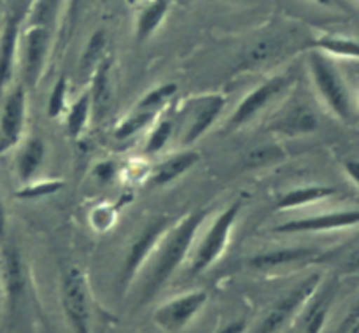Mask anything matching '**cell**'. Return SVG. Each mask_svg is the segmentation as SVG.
<instances>
[{
  "mask_svg": "<svg viewBox=\"0 0 359 333\" xmlns=\"http://www.w3.org/2000/svg\"><path fill=\"white\" fill-rule=\"evenodd\" d=\"M205 219L207 210L196 209L165 231L154 247L153 254L147 259L149 266L146 269V277H144L142 291H140L142 304L149 301L181 266Z\"/></svg>",
  "mask_w": 359,
  "mask_h": 333,
  "instance_id": "cell-1",
  "label": "cell"
},
{
  "mask_svg": "<svg viewBox=\"0 0 359 333\" xmlns=\"http://www.w3.org/2000/svg\"><path fill=\"white\" fill-rule=\"evenodd\" d=\"M309 72L316 91L330 112L342 121H351L353 105H351L349 90L330 56L318 49H312L309 55Z\"/></svg>",
  "mask_w": 359,
  "mask_h": 333,
  "instance_id": "cell-2",
  "label": "cell"
},
{
  "mask_svg": "<svg viewBox=\"0 0 359 333\" xmlns=\"http://www.w3.org/2000/svg\"><path fill=\"white\" fill-rule=\"evenodd\" d=\"M60 300L63 314L74 333H91L90 291L86 276L77 265L63 269L60 277Z\"/></svg>",
  "mask_w": 359,
  "mask_h": 333,
  "instance_id": "cell-3",
  "label": "cell"
},
{
  "mask_svg": "<svg viewBox=\"0 0 359 333\" xmlns=\"http://www.w3.org/2000/svg\"><path fill=\"white\" fill-rule=\"evenodd\" d=\"M242 210V202H231L216 219L212 221L210 228L203 238L200 240L198 247H196L195 254H193L191 263H189V276H198V273L205 272L212 263L223 256L224 249H226L228 242H230L231 230L233 224L237 223V217Z\"/></svg>",
  "mask_w": 359,
  "mask_h": 333,
  "instance_id": "cell-4",
  "label": "cell"
},
{
  "mask_svg": "<svg viewBox=\"0 0 359 333\" xmlns=\"http://www.w3.org/2000/svg\"><path fill=\"white\" fill-rule=\"evenodd\" d=\"M226 105V97L221 93H203L189 97L179 112V123L182 126L181 142L184 146L196 142L210 126L217 121Z\"/></svg>",
  "mask_w": 359,
  "mask_h": 333,
  "instance_id": "cell-5",
  "label": "cell"
},
{
  "mask_svg": "<svg viewBox=\"0 0 359 333\" xmlns=\"http://www.w3.org/2000/svg\"><path fill=\"white\" fill-rule=\"evenodd\" d=\"M321 284V276L312 273L307 279L300 280L294 287L283 294L279 300L273 301L266 314L259 319L252 333H277L318 291Z\"/></svg>",
  "mask_w": 359,
  "mask_h": 333,
  "instance_id": "cell-6",
  "label": "cell"
},
{
  "mask_svg": "<svg viewBox=\"0 0 359 333\" xmlns=\"http://www.w3.org/2000/svg\"><path fill=\"white\" fill-rule=\"evenodd\" d=\"M51 39L53 30L44 27L25 25V30H21L18 56H20L21 79H23L21 84L25 88L37 86L51 49Z\"/></svg>",
  "mask_w": 359,
  "mask_h": 333,
  "instance_id": "cell-7",
  "label": "cell"
},
{
  "mask_svg": "<svg viewBox=\"0 0 359 333\" xmlns=\"http://www.w3.org/2000/svg\"><path fill=\"white\" fill-rule=\"evenodd\" d=\"M0 286L7 315H16L27 300L28 273L23 256L13 242H6L0 247Z\"/></svg>",
  "mask_w": 359,
  "mask_h": 333,
  "instance_id": "cell-8",
  "label": "cell"
},
{
  "mask_svg": "<svg viewBox=\"0 0 359 333\" xmlns=\"http://www.w3.org/2000/svg\"><path fill=\"white\" fill-rule=\"evenodd\" d=\"M291 83H293V74L291 72L277 74V76H272L270 79L263 81V83L258 84L251 93H248L242 98L241 104L237 105L233 114L228 119L226 128L237 130L241 128V126H244L245 123L251 121V119H255L270 102L276 100L279 95H283L284 90H286Z\"/></svg>",
  "mask_w": 359,
  "mask_h": 333,
  "instance_id": "cell-9",
  "label": "cell"
},
{
  "mask_svg": "<svg viewBox=\"0 0 359 333\" xmlns=\"http://www.w3.org/2000/svg\"><path fill=\"white\" fill-rule=\"evenodd\" d=\"M27 123V88L16 84L0 107V156L21 144Z\"/></svg>",
  "mask_w": 359,
  "mask_h": 333,
  "instance_id": "cell-10",
  "label": "cell"
},
{
  "mask_svg": "<svg viewBox=\"0 0 359 333\" xmlns=\"http://www.w3.org/2000/svg\"><path fill=\"white\" fill-rule=\"evenodd\" d=\"M209 300V294L203 290L189 291V293L175 297L165 301L156 308L153 319L160 329L167 333H177L184 329L202 311L203 305Z\"/></svg>",
  "mask_w": 359,
  "mask_h": 333,
  "instance_id": "cell-11",
  "label": "cell"
},
{
  "mask_svg": "<svg viewBox=\"0 0 359 333\" xmlns=\"http://www.w3.org/2000/svg\"><path fill=\"white\" fill-rule=\"evenodd\" d=\"M168 228H170V219L167 216H158L140 231V235L132 244L128 254H126L125 263H123L121 276H119V287L123 291L132 284L133 277L142 269L144 263H147L149 256L153 254L154 247H156L160 238L163 237V233Z\"/></svg>",
  "mask_w": 359,
  "mask_h": 333,
  "instance_id": "cell-12",
  "label": "cell"
},
{
  "mask_svg": "<svg viewBox=\"0 0 359 333\" xmlns=\"http://www.w3.org/2000/svg\"><path fill=\"white\" fill-rule=\"evenodd\" d=\"M359 224V210H333V212L316 214V216L291 219L273 228L277 233H318V231H333L353 228Z\"/></svg>",
  "mask_w": 359,
  "mask_h": 333,
  "instance_id": "cell-13",
  "label": "cell"
},
{
  "mask_svg": "<svg viewBox=\"0 0 359 333\" xmlns=\"http://www.w3.org/2000/svg\"><path fill=\"white\" fill-rule=\"evenodd\" d=\"M23 21L25 18L20 13L11 9L6 18V23H4L2 32H0V97L6 93L11 79H13Z\"/></svg>",
  "mask_w": 359,
  "mask_h": 333,
  "instance_id": "cell-14",
  "label": "cell"
},
{
  "mask_svg": "<svg viewBox=\"0 0 359 333\" xmlns=\"http://www.w3.org/2000/svg\"><path fill=\"white\" fill-rule=\"evenodd\" d=\"M319 126L318 118L314 111L309 105L293 102L287 107H284L272 121L269 123V130L273 133L286 137L307 135V133L316 132Z\"/></svg>",
  "mask_w": 359,
  "mask_h": 333,
  "instance_id": "cell-15",
  "label": "cell"
},
{
  "mask_svg": "<svg viewBox=\"0 0 359 333\" xmlns=\"http://www.w3.org/2000/svg\"><path fill=\"white\" fill-rule=\"evenodd\" d=\"M44 156L46 146L41 137H30V139L21 144L16 158H14V168H16V175L21 184L34 181L39 168L42 167Z\"/></svg>",
  "mask_w": 359,
  "mask_h": 333,
  "instance_id": "cell-16",
  "label": "cell"
},
{
  "mask_svg": "<svg viewBox=\"0 0 359 333\" xmlns=\"http://www.w3.org/2000/svg\"><path fill=\"white\" fill-rule=\"evenodd\" d=\"M111 69H112V58L105 56L95 72L91 74V88H90V98H91V112L97 119L104 118L107 112L109 105H111L112 88H111Z\"/></svg>",
  "mask_w": 359,
  "mask_h": 333,
  "instance_id": "cell-17",
  "label": "cell"
},
{
  "mask_svg": "<svg viewBox=\"0 0 359 333\" xmlns=\"http://www.w3.org/2000/svg\"><path fill=\"white\" fill-rule=\"evenodd\" d=\"M318 254L316 249L309 247H284L273 249V251L258 252L249 258V265L255 270H276L286 265H297V263L307 261Z\"/></svg>",
  "mask_w": 359,
  "mask_h": 333,
  "instance_id": "cell-18",
  "label": "cell"
},
{
  "mask_svg": "<svg viewBox=\"0 0 359 333\" xmlns=\"http://www.w3.org/2000/svg\"><path fill=\"white\" fill-rule=\"evenodd\" d=\"M200 161L198 151L186 149L181 153H175L174 156L167 158L165 161H161L160 165L154 167L153 175H151V184L153 186H167L170 182H174L175 179L182 177L188 170H191L196 163Z\"/></svg>",
  "mask_w": 359,
  "mask_h": 333,
  "instance_id": "cell-19",
  "label": "cell"
},
{
  "mask_svg": "<svg viewBox=\"0 0 359 333\" xmlns=\"http://www.w3.org/2000/svg\"><path fill=\"white\" fill-rule=\"evenodd\" d=\"M337 188L325 184H309L294 188L291 191H286L280 195L279 202H277V209L279 210H291L298 209V207L311 205V203L321 202V200L330 198V196L337 195Z\"/></svg>",
  "mask_w": 359,
  "mask_h": 333,
  "instance_id": "cell-20",
  "label": "cell"
},
{
  "mask_svg": "<svg viewBox=\"0 0 359 333\" xmlns=\"http://www.w3.org/2000/svg\"><path fill=\"white\" fill-rule=\"evenodd\" d=\"M170 4L172 0H149V2L140 9L135 21L137 42H146L151 35H154V32L160 28V25L163 23V20L167 18Z\"/></svg>",
  "mask_w": 359,
  "mask_h": 333,
  "instance_id": "cell-21",
  "label": "cell"
},
{
  "mask_svg": "<svg viewBox=\"0 0 359 333\" xmlns=\"http://www.w3.org/2000/svg\"><path fill=\"white\" fill-rule=\"evenodd\" d=\"M312 49L325 53L326 56H339V58L359 60V42L356 39L347 37L339 34H325L319 35L316 41H312Z\"/></svg>",
  "mask_w": 359,
  "mask_h": 333,
  "instance_id": "cell-22",
  "label": "cell"
},
{
  "mask_svg": "<svg viewBox=\"0 0 359 333\" xmlns=\"http://www.w3.org/2000/svg\"><path fill=\"white\" fill-rule=\"evenodd\" d=\"M107 48V34L105 30H97L90 35L86 42V48H84L83 56L79 60V72L84 77H91V74L95 72V69L98 67V63L105 58L104 51Z\"/></svg>",
  "mask_w": 359,
  "mask_h": 333,
  "instance_id": "cell-23",
  "label": "cell"
},
{
  "mask_svg": "<svg viewBox=\"0 0 359 333\" xmlns=\"http://www.w3.org/2000/svg\"><path fill=\"white\" fill-rule=\"evenodd\" d=\"M91 116V98L90 93H83L67 111V118H65V130L67 135L70 137L72 140L79 139L81 133L84 132L86 128L88 121H90Z\"/></svg>",
  "mask_w": 359,
  "mask_h": 333,
  "instance_id": "cell-24",
  "label": "cell"
},
{
  "mask_svg": "<svg viewBox=\"0 0 359 333\" xmlns=\"http://www.w3.org/2000/svg\"><path fill=\"white\" fill-rule=\"evenodd\" d=\"M60 7H62V0H34L27 16H25V25H34V27H44L53 30Z\"/></svg>",
  "mask_w": 359,
  "mask_h": 333,
  "instance_id": "cell-25",
  "label": "cell"
},
{
  "mask_svg": "<svg viewBox=\"0 0 359 333\" xmlns=\"http://www.w3.org/2000/svg\"><path fill=\"white\" fill-rule=\"evenodd\" d=\"M280 46L283 42L276 41H262L251 48V51L242 58L241 69L244 70H258L262 67H266L269 63H272L277 58V55L280 53Z\"/></svg>",
  "mask_w": 359,
  "mask_h": 333,
  "instance_id": "cell-26",
  "label": "cell"
},
{
  "mask_svg": "<svg viewBox=\"0 0 359 333\" xmlns=\"http://www.w3.org/2000/svg\"><path fill=\"white\" fill-rule=\"evenodd\" d=\"M158 111H142V109H133L132 114L126 116L118 126H116L114 137L118 140H126L130 137H133L135 133H139L140 130H144L146 126H149L151 123L156 118Z\"/></svg>",
  "mask_w": 359,
  "mask_h": 333,
  "instance_id": "cell-27",
  "label": "cell"
},
{
  "mask_svg": "<svg viewBox=\"0 0 359 333\" xmlns=\"http://www.w3.org/2000/svg\"><path fill=\"white\" fill-rule=\"evenodd\" d=\"M284 156H286V151L279 144H263V146H258L245 153L244 165L248 168L269 167V165L283 160Z\"/></svg>",
  "mask_w": 359,
  "mask_h": 333,
  "instance_id": "cell-28",
  "label": "cell"
},
{
  "mask_svg": "<svg viewBox=\"0 0 359 333\" xmlns=\"http://www.w3.org/2000/svg\"><path fill=\"white\" fill-rule=\"evenodd\" d=\"M63 188L60 179H42V181H30L21 186L16 191V198L20 200H39L49 195H55Z\"/></svg>",
  "mask_w": 359,
  "mask_h": 333,
  "instance_id": "cell-29",
  "label": "cell"
},
{
  "mask_svg": "<svg viewBox=\"0 0 359 333\" xmlns=\"http://www.w3.org/2000/svg\"><path fill=\"white\" fill-rule=\"evenodd\" d=\"M174 130H175L174 119L163 118L160 123H156V125H154V128L151 130L149 137H147L146 146H144V153L146 154L160 153V151L167 146L168 140L172 139V135H174Z\"/></svg>",
  "mask_w": 359,
  "mask_h": 333,
  "instance_id": "cell-30",
  "label": "cell"
},
{
  "mask_svg": "<svg viewBox=\"0 0 359 333\" xmlns=\"http://www.w3.org/2000/svg\"><path fill=\"white\" fill-rule=\"evenodd\" d=\"M175 93H177V84L175 83L160 84L154 90H151L149 93L144 95L139 104L135 105V109H142V111H160Z\"/></svg>",
  "mask_w": 359,
  "mask_h": 333,
  "instance_id": "cell-31",
  "label": "cell"
},
{
  "mask_svg": "<svg viewBox=\"0 0 359 333\" xmlns=\"http://www.w3.org/2000/svg\"><path fill=\"white\" fill-rule=\"evenodd\" d=\"M67 93H69V81L65 76H60L56 79L55 86H53L51 93L48 98V107L46 112L51 119H56L62 116V112H65L67 109Z\"/></svg>",
  "mask_w": 359,
  "mask_h": 333,
  "instance_id": "cell-32",
  "label": "cell"
},
{
  "mask_svg": "<svg viewBox=\"0 0 359 333\" xmlns=\"http://www.w3.org/2000/svg\"><path fill=\"white\" fill-rule=\"evenodd\" d=\"M118 205H109V203H100V205L93 207V210L90 212V223L93 226V230L104 231L111 230L112 224L118 219Z\"/></svg>",
  "mask_w": 359,
  "mask_h": 333,
  "instance_id": "cell-33",
  "label": "cell"
},
{
  "mask_svg": "<svg viewBox=\"0 0 359 333\" xmlns=\"http://www.w3.org/2000/svg\"><path fill=\"white\" fill-rule=\"evenodd\" d=\"M330 307V293L328 297H321L314 305L311 307L307 314V333H319L323 325L326 321V314H328Z\"/></svg>",
  "mask_w": 359,
  "mask_h": 333,
  "instance_id": "cell-34",
  "label": "cell"
},
{
  "mask_svg": "<svg viewBox=\"0 0 359 333\" xmlns=\"http://www.w3.org/2000/svg\"><path fill=\"white\" fill-rule=\"evenodd\" d=\"M81 2L83 0H67V13H65V21H63L62 34H60V44H65L70 37H72V32L76 28L77 16H79L81 11Z\"/></svg>",
  "mask_w": 359,
  "mask_h": 333,
  "instance_id": "cell-35",
  "label": "cell"
},
{
  "mask_svg": "<svg viewBox=\"0 0 359 333\" xmlns=\"http://www.w3.org/2000/svg\"><path fill=\"white\" fill-rule=\"evenodd\" d=\"M116 172H118V167H116L114 161H102L95 167V177L100 182H109L114 179Z\"/></svg>",
  "mask_w": 359,
  "mask_h": 333,
  "instance_id": "cell-36",
  "label": "cell"
},
{
  "mask_svg": "<svg viewBox=\"0 0 359 333\" xmlns=\"http://www.w3.org/2000/svg\"><path fill=\"white\" fill-rule=\"evenodd\" d=\"M339 333H359V304L351 311V314L344 319Z\"/></svg>",
  "mask_w": 359,
  "mask_h": 333,
  "instance_id": "cell-37",
  "label": "cell"
},
{
  "mask_svg": "<svg viewBox=\"0 0 359 333\" xmlns=\"http://www.w3.org/2000/svg\"><path fill=\"white\" fill-rule=\"evenodd\" d=\"M344 170L349 175L351 181L359 188V161L358 160H346L344 161Z\"/></svg>",
  "mask_w": 359,
  "mask_h": 333,
  "instance_id": "cell-38",
  "label": "cell"
},
{
  "mask_svg": "<svg viewBox=\"0 0 359 333\" xmlns=\"http://www.w3.org/2000/svg\"><path fill=\"white\" fill-rule=\"evenodd\" d=\"M32 2H34V0H16V2H14V6H13V9L16 11V13H20L21 16L25 18V16H27L28 9H30Z\"/></svg>",
  "mask_w": 359,
  "mask_h": 333,
  "instance_id": "cell-39",
  "label": "cell"
},
{
  "mask_svg": "<svg viewBox=\"0 0 359 333\" xmlns=\"http://www.w3.org/2000/svg\"><path fill=\"white\" fill-rule=\"evenodd\" d=\"M7 228V214H6V205H4L2 198H0V238H4Z\"/></svg>",
  "mask_w": 359,
  "mask_h": 333,
  "instance_id": "cell-40",
  "label": "cell"
},
{
  "mask_svg": "<svg viewBox=\"0 0 359 333\" xmlns=\"http://www.w3.org/2000/svg\"><path fill=\"white\" fill-rule=\"evenodd\" d=\"M356 270H359V251L354 252L346 263V272H356Z\"/></svg>",
  "mask_w": 359,
  "mask_h": 333,
  "instance_id": "cell-41",
  "label": "cell"
},
{
  "mask_svg": "<svg viewBox=\"0 0 359 333\" xmlns=\"http://www.w3.org/2000/svg\"><path fill=\"white\" fill-rule=\"evenodd\" d=\"M312 2L319 4V6H330V4H332V0H312Z\"/></svg>",
  "mask_w": 359,
  "mask_h": 333,
  "instance_id": "cell-42",
  "label": "cell"
},
{
  "mask_svg": "<svg viewBox=\"0 0 359 333\" xmlns=\"http://www.w3.org/2000/svg\"><path fill=\"white\" fill-rule=\"evenodd\" d=\"M184 2H186V0H184Z\"/></svg>",
  "mask_w": 359,
  "mask_h": 333,
  "instance_id": "cell-43",
  "label": "cell"
}]
</instances>
